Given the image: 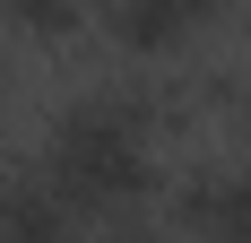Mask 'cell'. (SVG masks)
I'll use <instances>...</instances> for the list:
<instances>
[{"label":"cell","mask_w":251,"mask_h":243,"mask_svg":"<svg viewBox=\"0 0 251 243\" xmlns=\"http://www.w3.org/2000/svg\"><path fill=\"white\" fill-rule=\"evenodd\" d=\"M156 113H148V78H122V87H96V96H70L52 113L44 139V191L70 209L78 226H122L156 209V148H148Z\"/></svg>","instance_id":"6da1fadb"},{"label":"cell","mask_w":251,"mask_h":243,"mask_svg":"<svg viewBox=\"0 0 251 243\" xmlns=\"http://www.w3.org/2000/svg\"><path fill=\"white\" fill-rule=\"evenodd\" d=\"M165 217L191 243H251V174L243 165H191L165 200Z\"/></svg>","instance_id":"7a4b0ae2"},{"label":"cell","mask_w":251,"mask_h":243,"mask_svg":"<svg viewBox=\"0 0 251 243\" xmlns=\"http://www.w3.org/2000/svg\"><path fill=\"white\" fill-rule=\"evenodd\" d=\"M104 26V44H122L130 61H174L191 35H200V18L182 9V0H87Z\"/></svg>","instance_id":"3957f363"},{"label":"cell","mask_w":251,"mask_h":243,"mask_svg":"<svg viewBox=\"0 0 251 243\" xmlns=\"http://www.w3.org/2000/svg\"><path fill=\"white\" fill-rule=\"evenodd\" d=\"M0 243H78V217L44 191V174H9L0 182Z\"/></svg>","instance_id":"277c9868"},{"label":"cell","mask_w":251,"mask_h":243,"mask_svg":"<svg viewBox=\"0 0 251 243\" xmlns=\"http://www.w3.org/2000/svg\"><path fill=\"white\" fill-rule=\"evenodd\" d=\"M0 18L18 26L26 44H70L87 26V0H0Z\"/></svg>","instance_id":"5b68a950"},{"label":"cell","mask_w":251,"mask_h":243,"mask_svg":"<svg viewBox=\"0 0 251 243\" xmlns=\"http://www.w3.org/2000/svg\"><path fill=\"white\" fill-rule=\"evenodd\" d=\"M234 122H243V139H251V78H243V104H234Z\"/></svg>","instance_id":"8992f818"}]
</instances>
